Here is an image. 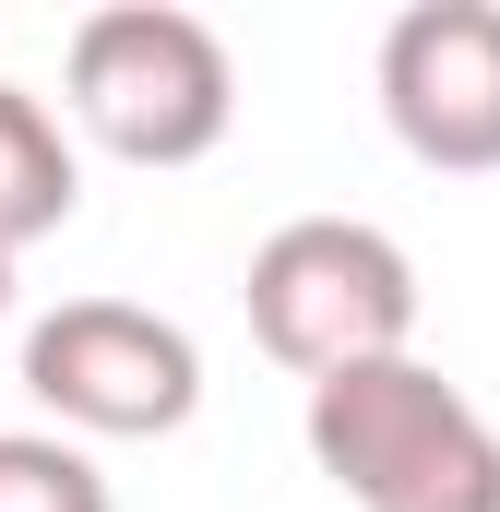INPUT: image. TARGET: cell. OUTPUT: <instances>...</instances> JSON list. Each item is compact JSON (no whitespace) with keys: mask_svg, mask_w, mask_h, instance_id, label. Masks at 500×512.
Here are the masks:
<instances>
[{"mask_svg":"<svg viewBox=\"0 0 500 512\" xmlns=\"http://www.w3.org/2000/svg\"><path fill=\"white\" fill-rule=\"evenodd\" d=\"M381 120L417 167H500V0H417L381 36Z\"/></svg>","mask_w":500,"mask_h":512,"instance_id":"obj_5","label":"cell"},{"mask_svg":"<svg viewBox=\"0 0 500 512\" xmlns=\"http://www.w3.org/2000/svg\"><path fill=\"white\" fill-rule=\"evenodd\" d=\"M72 203H84L72 131L48 120V96L0 84V262L36 251V239H60V227H72Z\"/></svg>","mask_w":500,"mask_h":512,"instance_id":"obj_6","label":"cell"},{"mask_svg":"<svg viewBox=\"0 0 500 512\" xmlns=\"http://www.w3.org/2000/svg\"><path fill=\"white\" fill-rule=\"evenodd\" d=\"M60 84H72V120L108 155H131V167H191L239 120V60L179 0H108V12H84Z\"/></svg>","mask_w":500,"mask_h":512,"instance_id":"obj_2","label":"cell"},{"mask_svg":"<svg viewBox=\"0 0 500 512\" xmlns=\"http://www.w3.org/2000/svg\"><path fill=\"white\" fill-rule=\"evenodd\" d=\"M250 334L298 382L405 358V334H417V262L393 251L370 215H298V227H274L250 251Z\"/></svg>","mask_w":500,"mask_h":512,"instance_id":"obj_3","label":"cell"},{"mask_svg":"<svg viewBox=\"0 0 500 512\" xmlns=\"http://www.w3.org/2000/svg\"><path fill=\"white\" fill-rule=\"evenodd\" d=\"M24 393L60 417V429H96V441H167L191 429L203 405V346L143 310V298H60L36 334H24Z\"/></svg>","mask_w":500,"mask_h":512,"instance_id":"obj_4","label":"cell"},{"mask_svg":"<svg viewBox=\"0 0 500 512\" xmlns=\"http://www.w3.org/2000/svg\"><path fill=\"white\" fill-rule=\"evenodd\" d=\"M0 310H12V262H0Z\"/></svg>","mask_w":500,"mask_h":512,"instance_id":"obj_8","label":"cell"},{"mask_svg":"<svg viewBox=\"0 0 500 512\" xmlns=\"http://www.w3.org/2000/svg\"><path fill=\"white\" fill-rule=\"evenodd\" d=\"M0 512H120L96 453L60 429H0Z\"/></svg>","mask_w":500,"mask_h":512,"instance_id":"obj_7","label":"cell"},{"mask_svg":"<svg viewBox=\"0 0 500 512\" xmlns=\"http://www.w3.org/2000/svg\"><path fill=\"white\" fill-rule=\"evenodd\" d=\"M310 465L358 512H500V429L417 346L310 382Z\"/></svg>","mask_w":500,"mask_h":512,"instance_id":"obj_1","label":"cell"}]
</instances>
